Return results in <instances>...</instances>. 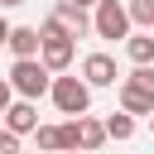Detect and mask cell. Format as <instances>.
I'll return each mask as SVG.
<instances>
[{
  "instance_id": "6da1fadb",
  "label": "cell",
  "mask_w": 154,
  "mask_h": 154,
  "mask_svg": "<svg viewBox=\"0 0 154 154\" xmlns=\"http://www.w3.org/2000/svg\"><path fill=\"white\" fill-rule=\"evenodd\" d=\"M10 87H14V96L38 101V96H48L53 72L43 67V58H14V67H10Z\"/></svg>"
},
{
  "instance_id": "7a4b0ae2",
  "label": "cell",
  "mask_w": 154,
  "mask_h": 154,
  "mask_svg": "<svg viewBox=\"0 0 154 154\" xmlns=\"http://www.w3.org/2000/svg\"><path fill=\"white\" fill-rule=\"evenodd\" d=\"M48 96H53V106H58L63 116H87V106H91V87H87V77H58V72H53Z\"/></svg>"
},
{
  "instance_id": "3957f363",
  "label": "cell",
  "mask_w": 154,
  "mask_h": 154,
  "mask_svg": "<svg viewBox=\"0 0 154 154\" xmlns=\"http://www.w3.org/2000/svg\"><path fill=\"white\" fill-rule=\"evenodd\" d=\"M91 34H96V38H125V34H130V10H125L120 0H96Z\"/></svg>"
},
{
  "instance_id": "277c9868",
  "label": "cell",
  "mask_w": 154,
  "mask_h": 154,
  "mask_svg": "<svg viewBox=\"0 0 154 154\" xmlns=\"http://www.w3.org/2000/svg\"><path fill=\"white\" fill-rule=\"evenodd\" d=\"M82 77H87V87H116L120 82V67H116L111 53H87L82 58Z\"/></svg>"
},
{
  "instance_id": "5b68a950",
  "label": "cell",
  "mask_w": 154,
  "mask_h": 154,
  "mask_svg": "<svg viewBox=\"0 0 154 154\" xmlns=\"http://www.w3.org/2000/svg\"><path fill=\"white\" fill-rule=\"evenodd\" d=\"M5 125H10L14 135H34V130H38V106H34L29 96H14V101L5 106Z\"/></svg>"
},
{
  "instance_id": "8992f818",
  "label": "cell",
  "mask_w": 154,
  "mask_h": 154,
  "mask_svg": "<svg viewBox=\"0 0 154 154\" xmlns=\"http://www.w3.org/2000/svg\"><path fill=\"white\" fill-rule=\"evenodd\" d=\"M5 48H10L14 58H38V48H43V34H38L34 24H10V38H5Z\"/></svg>"
},
{
  "instance_id": "52a82bcc",
  "label": "cell",
  "mask_w": 154,
  "mask_h": 154,
  "mask_svg": "<svg viewBox=\"0 0 154 154\" xmlns=\"http://www.w3.org/2000/svg\"><path fill=\"white\" fill-rule=\"evenodd\" d=\"M72 53H77V48H72L67 34H63V38H43V48H38V58H43L48 72H67V67H72Z\"/></svg>"
},
{
  "instance_id": "ba28073f",
  "label": "cell",
  "mask_w": 154,
  "mask_h": 154,
  "mask_svg": "<svg viewBox=\"0 0 154 154\" xmlns=\"http://www.w3.org/2000/svg\"><path fill=\"white\" fill-rule=\"evenodd\" d=\"M106 140H111V135H106V120H91V116H77V149L96 154V149H101Z\"/></svg>"
},
{
  "instance_id": "9c48e42d",
  "label": "cell",
  "mask_w": 154,
  "mask_h": 154,
  "mask_svg": "<svg viewBox=\"0 0 154 154\" xmlns=\"http://www.w3.org/2000/svg\"><path fill=\"white\" fill-rule=\"evenodd\" d=\"M53 14H58V19H63L72 34H87V29H91V19H87V5H77V0H58V5H53Z\"/></svg>"
},
{
  "instance_id": "30bf717a",
  "label": "cell",
  "mask_w": 154,
  "mask_h": 154,
  "mask_svg": "<svg viewBox=\"0 0 154 154\" xmlns=\"http://www.w3.org/2000/svg\"><path fill=\"white\" fill-rule=\"evenodd\" d=\"M125 58H130V63H154V29L125 34Z\"/></svg>"
},
{
  "instance_id": "8fae6325",
  "label": "cell",
  "mask_w": 154,
  "mask_h": 154,
  "mask_svg": "<svg viewBox=\"0 0 154 154\" xmlns=\"http://www.w3.org/2000/svg\"><path fill=\"white\" fill-rule=\"evenodd\" d=\"M135 120H140V116H130V111L120 106V111L106 116V135H111V140H130V135H135Z\"/></svg>"
},
{
  "instance_id": "7c38bea8",
  "label": "cell",
  "mask_w": 154,
  "mask_h": 154,
  "mask_svg": "<svg viewBox=\"0 0 154 154\" xmlns=\"http://www.w3.org/2000/svg\"><path fill=\"white\" fill-rule=\"evenodd\" d=\"M34 140H38V149H43V154H63V125H38V130H34Z\"/></svg>"
},
{
  "instance_id": "4fadbf2b",
  "label": "cell",
  "mask_w": 154,
  "mask_h": 154,
  "mask_svg": "<svg viewBox=\"0 0 154 154\" xmlns=\"http://www.w3.org/2000/svg\"><path fill=\"white\" fill-rule=\"evenodd\" d=\"M125 10H130V24H140V29H154V0H130Z\"/></svg>"
},
{
  "instance_id": "5bb4252c",
  "label": "cell",
  "mask_w": 154,
  "mask_h": 154,
  "mask_svg": "<svg viewBox=\"0 0 154 154\" xmlns=\"http://www.w3.org/2000/svg\"><path fill=\"white\" fill-rule=\"evenodd\" d=\"M0 154H19V135L10 125H0Z\"/></svg>"
},
{
  "instance_id": "9a60e30c",
  "label": "cell",
  "mask_w": 154,
  "mask_h": 154,
  "mask_svg": "<svg viewBox=\"0 0 154 154\" xmlns=\"http://www.w3.org/2000/svg\"><path fill=\"white\" fill-rule=\"evenodd\" d=\"M63 149H77V116L63 120Z\"/></svg>"
},
{
  "instance_id": "2e32d148",
  "label": "cell",
  "mask_w": 154,
  "mask_h": 154,
  "mask_svg": "<svg viewBox=\"0 0 154 154\" xmlns=\"http://www.w3.org/2000/svg\"><path fill=\"white\" fill-rule=\"evenodd\" d=\"M10 101H14V87H10V77H0V116H5Z\"/></svg>"
},
{
  "instance_id": "e0dca14e",
  "label": "cell",
  "mask_w": 154,
  "mask_h": 154,
  "mask_svg": "<svg viewBox=\"0 0 154 154\" xmlns=\"http://www.w3.org/2000/svg\"><path fill=\"white\" fill-rule=\"evenodd\" d=\"M5 38H10V24H5V19H0V48H5Z\"/></svg>"
},
{
  "instance_id": "ac0fdd59",
  "label": "cell",
  "mask_w": 154,
  "mask_h": 154,
  "mask_svg": "<svg viewBox=\"0 0 154 154\" xmlns=\"http://www.w3.org/2000/svg\"><path fill=\"white\" fill-rule=\"evenodd\" d=\"M0 5H5V10H14V5H29V0H0Z\"/></svg>"
},
{
  "instance_id": "d6986e66",
  "label": "cell",
  "mask_w": 154,
  "mask_h": 154,
  "mask_svg": "<svg viewBox=\"0 0 154 154\" xmlns=\"http://www.w3.org/2000/svg\"><path fill=\"white\" fill-rule=\"evenodd\" d=\"M144 120H149V130H154V111H149V116H144Z\"/></svg>"
},
{
  "instance_id": "ffe728a7",
  "label": "cell",
  "mask_w": 154,
  "mask_h": 154,
  "mask_svg": "<svg viewBox=\"0 0 154 154\" xmlns=\"http://www.w3.org/2000/svg\"><path fill=\"white\" fill-rule=\"evenodd\" d=\"M63 154H87V149H63Z\"/></svg>"
},
{
  "instance_id": "44dd1931",
  "label": "cell",
  "mask_w": 154,
  "mask_h": 154,
  "mask_svg": "<svg viewBox=\"0 0 154 154\" xmlns=\"http://www.w3.org/2000/svg\"><path fill=\"white\" fill-rule=\"evenodd\" d=\"M77 5H96V0H77Z\"/></svg>"
},
{
  "instance_id": "7402d4cb",
  "label": "cell",
  "mask_w": 154,
  "mask_h": 154,
  "mask_svg": "<svg viewBox=\"0 0 154 154\" xmlns=\"http://www.w3.org/2000/svg\"><path fill=\"white\" fill-rule=\"evenodd\" d=\"M19 154H24V149H19ZM34 154H43V149H34Z\"/></svg>"
}]
</instances>
